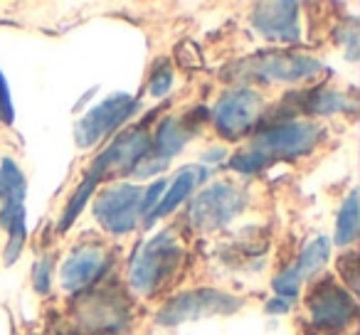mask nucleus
<instances>
[{
	"label": "nucleus",
	"mask_w": 360,
	"mask_h": 335,
	"mask_svg": "<svg viewBox=\"0 0 360 335\" xmlns=\"http://www.w3.org/2000/svg\"><path fill=\"white\" fill-rule=\"evenodd\" d=\"M141 192L139 185H116L109 190L99 192L94 200V215L101 222L106 232L111 235H126L139 225V205H141Z\"/></svg>",
	"instance_id": "9"
},
{
	"label": "nucleus",
	"mask_w": 360,
	"mask_h": 335,
	"mask_svg": "<svg viewBox=\"0 0 360 335\" xmlns=\"http://www.w3.org/2000/svg\"><path fill=\"white\" fill-rule=\"evenodd\" d=\"M262 96L252 89H232L225 96H220V101L212 109L215 116L217 133L227 140H237L252 131V126L262 119Z\"/></svg>",
	"instance_id": "7"
},
{
	"label": "nucleus",
	"mask_w": 360,
	"mask_h": 335,
	"mask_svg": "<svg viewBox=\"0 0 360 335\" xmlns=\"http://www.w3.org/2000/svg\"><path fill=\"white\" fill-rule=\"evenodd\" d=\"M0 121L3 124H13V99H11V86H8L6 74L0 72Z\"/></svg>",
	"instance_id": "26"
},
{
	"label": "nucleus",
	"mask_w": 360,
	"mask_h": 335,
	"mask_svg": "<svg viewBox=\"0 0 360 335\" xmlns=\"http://www.w3.org/2000/svg\"><path fill=\"white\" fill-rule=\"evenodd\" d=\"M306 306H309L311 323L321 333L343 330L355 318V310H358L353 296L333 281H323V284L314 286L309 298H306Z\"/></svg>",
	"instance_id": "6"
},
{
	"label": "nucleus",
	"mask_w": 360,
	"mask_h": 335,
	"mask_svg": "<svg viewBox=\"0 0 360 335\" xmlns=\"http://www.w3.org/2000/svg\"><path fill=\"white\" fill-rule=\"evenodd\" d=\"M245 207V195L232 185H215L200 192L191 205V225L198 232H215L225 227Z\"/></svg>",
	"instance_id": "10"
},
{
	"label": "nucleus",
	"mask_w": 360,
	"mask_h": 335,
	"mask_svg": "<svg viewBox=\"0 0 360 335\" xmlns=\"http://www.w3.org/2000/svg\"><path fill=\"white\" fill-rule=\"evenodd\" d=\"M146 153H150L148 133L146 131H126L89 165L86 176L101 183L104 178L114 176V173H131Z\"/></svg>",
	"instance_id": "11"
},
{
	"label": "nucleus",
	"mask_w": 360,
	"mask_h": 335,
	"mask_svg": "<svg viewBox=\"0 0 360 335\" xmlns=\"http://www.w3.org/2000/svg\"><path fill=\"white\" fill-rule=\"evenodd\" d=\"M75 315L82 335H114L129 323V303L116 291H96L77 303Z\"/></svg>",
	"instance_id": "4"
},
{
	"label": "nucleus",
	"mask_w": 360,
	"mask_h": 335,
	"mask_svg": "<svg viewBox=\"0 0 360 335\" xmlns=\"http://www.w3.org/2000/svg\"><path fill=\"white\" fill-rule=\"evenodd\" d=\"M299 6L296 3H262L255 8L252 22L269 40L294 42L299 40Z\"/></svg>",
	"instance_id": "12"
},
{
	"label": "nucleus",
	"mask_w": 360,
	"mask_h": 335,
	"mask_svg": "<svg viewBox=\"0 0 360 335\" xmlns=\"http://www.w3.org/2000/svg\"><path fill=\"white\" fill-rule=\"evenodd\" d=\"M163 190H165V180H163V178H160V180H155L153 185L146 190V195L141 197V205H139V215L141 217H148L150 215V210L155 207L158 197L163 195Z\"/></svg>",
	"instance_id": "25"
},
{
	"label": "nucleus",
	"mask_w": 360,
	"mask_h": 335,
	"mask_svg": "<svg viewBox=\"0 0 360 335\" xmlns=\"http://www.w3.org/2000/svg\"><path fill=\"white\" fill-rule=\"evenodd\" d=\"M274 289H276V294L284 296L286 301H289L291 296H296V291L301 289V279H299V274H296L294 266H289V269L281 271V274L276 276V279H274Z\"/></svg>",
	"instance_id": "21"
},
{
	"label": "nucleus",
	"mask_w": 360,
	"mask_h": 335,
	"mask_svg": "<svg viewBox=\"0 0 360 335\" xmlns=\"http://www.w3.org/2000/svg\"><path fill=\"white\" fill-rule=\"evenodd\" d=\"M240 72L230 77L250 81H301L319 74L323 67L319 60L296 52H259L250 60L240 62Z\"/></svg>",
	"instance_id": "3"
},
{
	"label": "nucleus",
	"mask_w": 360,
	"mask_h": 335,
	"mask_svg": "<svg viewBox=\"0 0 360 335\" xmlns=\"http://www.w3.org/2000/svg\"><path fill=\"white\" fill-rule=\"evenodd\" d=\"M269 310H271V313H276V310H281V313H284V310H289V301H286V298L274 301V303H269Z\"/></svg>",
	"instance_id": "28"
},
{
	"label": "nucleus",
	"mask_w": 360,
	"mask_h": 335,
	"mask_svg": "<svg viewBox=\"0 0 360 335\" xmlns=\"http://www.w3.org/2000/svg\"><path fill=\"white\" fill-rule=\"evenodd\" d=\"M165 165H168V160H163L160 155H155L153 150H150V153H146L143 158L136 163V168L131 173H134L136 178H148V176H155V173L165 171Z\"/></svg>",
	"instance_id": "22"
},
{
	"label": "nucleus",
	"mask_w": 360,
	"mask_h": 335,
	"mask_svg": "<svg viewBox=\"0 0 360 335\" xmlns=\"http://www.w3.org/2000/svg\"><path fill=\"white\" fill-rule=\"evenodd\" d=\"M323 138V129L309 121H286V124H276L271 129H259V133L252 140L255 153L266 158L269 163L274 160H291L306 155L316 148Z\"/></svg>",
	"instance_id": "2"
},
{
	"label": "nucleus",
	"mask_w": 360,
	"mask_h": 335,
	"mask_svg": "<svg viewBox=\"0 0 360 335\" xmlns=\"http://www.w3.org/2000/svg\"><path fill=\"white\" fill-rule=\"evenodd\" d=\"M52 256H45L35 264V271H32V284L40 294H47L50 291V269H52Z\"/></svg>",
	"instance_id": "24"
},
{
	"label": "nucleus",
	"mask_w": 360,
	"mask_h": 335,
	"mask_svg": "<svg viewBox=\"0 0 360 335\" xmlns=\"http://www.w3.org/2000/svg\"><path fill=\"white\" fill-rule=\"evenodd\" d=\"M180 259H183V244L175 239L173 232H160L136 254L131 264V286L146 296L155 294L160 284H165L175 274Z\"/></svg>",
	"instance_id": "1"
},
{
	"label": "nucleus",
	"mask_w": 360,
	"mask_h": 335,
	"mask_svg": "<svg viewBox=\"0 0 360 335\" xmlns=\"http://www.w3.org/2000/svg\"><path fill=\"white\" fill-rule=\"evenodd\" d=\"M328 239L326 237H316L314 242H309L306 244V249L301 251V256H299V261H296V274H299V279L301 281H306V279H311L314 274H319L321 269H323V264H326V259H328Z\"/></svg>",
	"instance_id": "18"
},
{
	"label": "nucleus",
	"mask_w": 360,
	"mask_h": 335,
	"mask_svg": "<svg viewBox=\"0 0 360 335\" xmlns=\"http://www.w3.org/2000/svg\"><path fill=\"white\" fill-rule=\"evenodd\" d=\"M242 306L237 296L222 294L215 289H195L188 294H180L165 306L158 313V323L163 325H178L186 320L207 318V315H220V313H235Z\"/></svg>",
	"instance_id": "5"
},
{
	"label": "nucleus",
	"mask_w": 360,
	"mask_h": 335,
	"mask_svg": "<svg viewBox=\"0 0 360 335\" xmlns=\"http://www.w3.org/2000/svg\"><path fill=\"white\" fill-rule=\"evenodd\" d=\"M0 200L6 210L25 207V176L13 158H3L0 163Z\"/></svg>",
	"instance_id": "16"
},
{
	"label": "nucleus",
	"mask_w": 360,
	"mask_h": 335,
	"mask_svg": "<svg viewBox=\"0 0 360 335\" xmlns=\"http://www.w3.org/2000/svg\"><path fill=\"white\" fill-rule=\"evenodd\" d=\"M173 84V67H170L168 60H160L155 65L153 74H150V81H148V91L153 96H165Z\"/></svg>",
	"instance_id": "20"
},
{
	"label": "nucleus",
	"mask_w": 360,
	"mask_h": 335,
	"mask_svg": "<svg viewBox=\"0 0 360 335\" xmlns=\"http://www.w3.org/2000/svg\"><path fill=\"white\" fill-rule=\"evenodd\" d=\"M136 99L129 94H114L109 99L99 101L91 111H86L75 126V138L79 148H91L99 143L104 136H109L114 129H119L126 119L136 111Z\"/></svg>",
	"instance_id": "8"
},
{
	"label": "nucleus",
	"mask_w": 360,
	"mask_h": 335,
	"mask_svg": "<svg viewBox=\"0 0 360 335\" xmlns=\"http://www.w3.org/2000/svg\"><path fill=\"white\" fill-rule=\"evenodd\" d=\"M195 136V131L186 124L183 119H165L160 121L158 133H155V148H150L155 155H160L163 160H170L175 153L183 150V145Z\"/></svg>",
	"instance_id": "15"
},
{
	"label": "nucleus",
	"mask_w": 360,
	"mask_h": 335,
	"mask_svg": "<svg viewBox=\"0 0 360 335\" xmlns=\"http://www.w3.org/2000/svg\"><path fill=\"white\" fill-rule=\"evenodd\" d=\"M266 165H269V160L262 158V155L255 153V150H240V153L230 158V168H232V171L245 173V176L262 171V168H266Z\"/></svg>",
	"instance_id": "19"
},
{
	"label": "nucleus",
	"mask_w": 360,
	"mask_h": 335,
	"mask_svg": "<svg viewBox=\"0 0 360 335\" xmlns=\"http://www.w3.org/2000/svg\"><path fill=\"white\" fill-rule=\"evenodd\" d=\"M207 178V171L205 168H183V173H180L178 178L173 180V185H170V190L165 192V197L163 200L155 205V210L150 212L148 217H146V225H150V222H155L158 217H165V215H170V212L175 210V207L180 205V202L186 200L188 195H191L193 190H195V185L198 183H202Z\"/></svg>",
	"instance_id": "14"
},
{
	"label": "nucleus",
	"mask_w": 360,
	"mask_h": 335,
	"mask_svg": "<svg viewBox=\"0 0 360 335\" xmlns=\"http://www.w3.org/2000/svg\"><path fill=\"white\" fill-rule=\"evenodd\" d=\"M338 271L345 281H348L350 291H358V254L348 251L338 259Z\"/></svg>",
	"instance_id": "23"
},
{
	"label": "nucleus",
	"mask_w": 360,
	"mask_h": 335,
	"mask_svg": "<svg viewBox=\"0 0 360 335\" xmlns=\"http://www.w3.org/2000/svg\"><path fill=\"white\" fill-rule=\"evenodd\" d=\"M178 62L183 67H200L202 65L200 55H198V47L193 45V42H183V45H178Z\"/></svg>",
	"instance_id": "27"
},
{
	"label": "nucleus",
	"mask_w": 360,
	"mask_h": 335,
	"mask_svg": "<svg viewBox=\"0 0 360 335\" xmlns=\"http://www.w3.org/2000/svg\"><path fill=\"white\" fill-rule=\"evenodd\" d=\"M106 266V251L99 247H79L67 256L62 266V284L70 291H84L101 276Z\"/></svg>",
	"instance_id": "13"
},
{
	"label": "nucleus",
	"mask_w": 360,
	"mask_h": 335,
	"mask_svg": "<svg viewBox=\"0 0 360 335\" xmlns=\"http://www.w3.org/2000/svg\"><path fill=\"white\" fill-rule=\"evenodd\" d=\"M358 227H360V217H358V192H350L348 200L343 202L338 212V220H335V244L338 247H348L355 242L358 237Z\"/></svg>",
	"instance_id": "17"
}]
</instances>
